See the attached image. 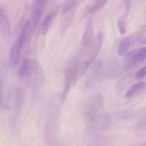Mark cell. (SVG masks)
I'll return each mask as SVG.
<instances>
[{
	"instance_id": "cell-1",
	"label": "cell",
	"mask_w": 146,
	"mask_h": 146,
	"mask_svg": "<svg viewBox=\"0 0 146 146\" xmlns=\"http://www.w3.org/2000/svg\"><path fill=\"white\" fill-rule=\"evenodd\" d=\"M20 81L32 82L40 85L45 82V75L41 66L35 59L27 58L21 64L18 71Z\"/></svg>"
},
{
	"instance_id": "cell-2",
	"label": "cell",
	"mask_w": 146,
	"mask_h": 146,
	"mask_svg": "<svg viewBox=\"0 0 146 146\" xmlns=\"http://www.w3.org/2000/svg\"><path fill=\"white\" fill-rule=\"evenodd\" d=\"M81 61L78 56H76L68 61L64 68V86L61 96V101H65L69 95L71 87L75 85L77 78L81 71Z\"/></svg>"
},
{
	"instance_id": "cell-3",
	"label": "cell",
	"mask_w": 146,
	"mask_h": 146,
	"mask_svg": "<svg viewBox=\"0 0 146 146\" xmlns=\"http://www.w3.org/2000/svg\"><path fill=\"white\" fill-rule=\"evenodd\" d=\"M104 41V33L103 31H99L96 36L94 38V41L91 45L86 48V55L84 56L83 64L81 66V76L85 74L86 71L88 70L90 66L95 61L97 56L99 54L103 44Z\"/></svg>"
},
{
	"instance_id": "cell-4",
	"label": "cell",
	"mask_w": 146,
	"mask_h": 146,
	"mask_svg": "<svg viewBox=\"0 0 146 146\" xmlns=\"http://www.w3.org/2000/svg\"><path fill=\"white\" fill-rule=\"evenodd\" d=\"M104 106V96L101 93L93 94L86 101L83 108L82 115L86 123L90 122L100 113Z\"/></svg>"
},
{
	"instance_id": "cell-5",
	"label": "cell",
	"mask_w": 146,
	"mask_h": 146,
	"mask_svg": "<svg viewBox=\"0 0 146 146\" xmlns=\"http://www.w3.org/2000/svg\"><path fill=\"white\" fill-rule=\"evenodd\" d=\"M87 125L92 133L107 132L112 127V120L108 114L99 113L90 122L87 123Z\"/></svg>"
},
{
	"instance_id": "cell-6",
	"label": "cell",
	"mask_w": 146,
	"mask_h": 146,
	"mask_svg": "<svg viewBox=\"0 0 146 146\" xmlns=\"http://www.w3.org/2000/svg\"><path fill=\"white\" fill-rule=\"evenodd\" d=\"M26 91L23 87L17 86L14 90V113L11 116V124L14 127L17 123V121L22 111L26 101Z\"/></svg>"
},
{
	"instance_id": "cell-7",
	"label": "cell",
	"mask_w": 146,
	"mask_h": 146,
	"mask_svg": "<svg viewBox=\"0 0 146 146\" xmlns=\"http://www.w3.org/2000/svg\"><path fill=\"white\" fill-rule=\"evenodd\" d=\"M146 59V46L135 48L126 53L123 58L124 68L129 69Z\"/></svg>"
},
{
	"instance_id": "cell-8",
	"label": "cell",
	"mask_w": 146,
	"mask_h": 146,
	"mask_svg": "<svg viewBox=\"0 0 146 146\" xmlns=\"http://www.w3.org/2000/svg\"><path fill=\"white\" fill-rule=\"evenodd\" d=\"M103 63L101 60H97L93 63L90 72L88 73L85 82V87L87 89H91L96 86L101 79L102 74Z\"/></svg>"
},
{
	"instance_id": "cell-9",
	"label": "cell",
	"mask_w": 146,
	"mask_h": 146,
	"mask_svg": "<svg viewBox=\"0 0 146 146\" xmlns=\"http://www.w3.org/2000/svg\"><path fill=\"white\" fill-rule=\"evenodd\" d=\"M48 0H34L31 9V21L33 27L36 28V26L42 16Z\"/></svg>"
},
{
	"instance_id": "cell-10",
	"label": "cell",
	"mask_w": 146,
	"mask_h": 146,
	"mask_svg": "<svg viewBox=\"0 0 146 146\" xmlns=\"http://www.w3.org/2000/svg\"><path fill=\"white\" fill-rule=\"evenodd\" d=\"M94 29L93 20L89 19L86 23L85 30L81 39V46L84 50L88 48L94 39Z\"/></svg>"
},
{
	"instance_id": "cell-11",
	"label": "cell",
	"mask_w": 146,
	"mask_h": 146,
	"mask_svg": "<svg viewBox=\"0 0 146 146\" xmlns=\"http://www.w3.org/2000/svg\"><path fill=\"white\" fill-rule=\"evenodd\" d=\"M22 48L23 46L21 45V41L18 38L15 44L13 45L10 50L9 61V64L11 66L14 67L19 64L20 58H21V51Z\"/></svg>"
},
{
	"instance_id": "cell-12",
	"label": "cell",
	"mask_w": 146,
	"mask_h": 146,
	"mask_svg": "<svg viewBox=\"0 0 146 146\" xmlns=\"http://www.w3.org/2000/svg\"><path fill=\"white\" fill-rule=\"evenodd\" d=\"M0 31L1 37L4 39H8L9 38L11 34L9 20L1 7L0 9Z\"/></svg>"
},
{
	"instance_id": "cell-13",
	"label": "cell",
	"mask_w": 146,
	"mask_h": 146,
	"mask_svg": "<svg viewBox=\"0 0 146 146\" xmlns=\"http://www.w3.org/2000/svg\"><path fill=\"white\" fill-rule=\"evenodd\" d=\"M58 11V7L54 9L52 11H50L43 19L42 23H41V33L44 36L46 35L48 31L51 29L53 23H54V19L56 17Z\"/></svg>"
},
{
	"instance_id": "cell-14",
	"label": "cell",
	"mask_w": 146,
	"mask_h": 146,
	"mask_svg": "<svg viewBox=\"0 0 146 146\" xmlns=\"http://www.w3.org/2000/svg\"><path fill=\"white\" fill-rule=\"evenodd\" d=\"M56 121L51 119L47 122L45 126V139L49 144H54L56 140Z\"/></svg>"
},
{
	"instance_id": "cell-15",
	"label": "cell",
	"mask_w": 146,
	"mask_h": 146,
	"mask_svg": "<svg viewBox=\"0 0 146 146\" xmlns=\"http://www.w3.org/2000/svg\"><path fill=\"white\" fill-rule=\"evenodd\" d=\"M108 1L109 0H92L91 4H88V7L84 10V14H83V18H85L87 16L101 9L108 3Z\"/></svg>"
},
{
	"instance_id": "cell-16",
	"label": "cell",
	"mask_w": 146,
	"mask_h": 146,
	"mask_svg": "<svg viewBox=\"0 0 146 146\" xmlns=\"http://www.w3.org/2000/svg\"><path fill=\"white\" fill-rule=\"evenodd\" d=\"M32 28L33 27L32 23L31 21H27L23 27L22 30L21 31V34L19 36L18 38H19L20 41H21V45L24 46L27 44V42L28 41V40L29 39V38L31 37V31H32Z\"/></svg>"
},
{
	"instance_id": "cell-17",
	"label": "cell",
	"mask_w": 146,
	"mask_h": 146,
	"mask_svg": "<svg viewBox=\"0 0 146 146\" xmlns=\"http://www.w3.org/2000/svg\"><path fill=\"white\" fill-rule=\"evenodd\" d=\"M146 88V82L145 81H140V82L134 84L133 85L131 86L128 90L127 91L126 94H125V98H132V97L135 96L140 92L143 91Z\"/></svg>"
},
{
	"instance_id": "cell-18",
	"label": "cell",
	"mask_w": 146,
	"mask_h": 146,
	"mask_svg": "<svg viewBox=\"0 0 146 146\" xmlns=\"http://www.w3.org/2000/svg\"><path fill=\"white\" fill-rule=\"evenodd\" d=\"M133 42L131 40V36H127L124 38L122 41H121L118 46V54L119 56H124L126 53H128V50L130 49L131 46H132Z\"/></svg>"
},
{
	"instance_id": "cell-19",
	"label": "cell",
	"mask_w": 146,
	"mask_h": 146,
	"mask_svg": "<svg viewBox=\"0 0 146 146\" xmlns=\"http://www.w3.org/2000/svg\"><path fill=\"white\" fill-rule=\"evenodd\" d=\"M79 0H66L61 9V14L68 12H75L78 6Z\"/></svg>"
},
{
	"instance_id": "cell-20",
	"label": "cell",
	"mask_w": 146,
	"mask_h": 146,
	"mask_svg": "<svg viewBox=\"0 0 146 146\" xmlns=\"http://www.w3.org/2000/svg\"><path fill=\"white\" fill-rule=\"evenodd\" d=\"M128 12L124 11V14L120 16L117 21V26L118 30L121 34H125L127 32V25H128Z\"/></svg>"
},
{
	"instance_id": "cell-21",
	"label": "cell",
	"mask_w": 146,
	"mask_h": 146,
	"mask_svg": "<svg viewBox=\"0 0 146 146\" xmlns=\"http://www.w3.org/2000/svg\"><path fill=\"white\" fill-rule=\"evenodd\" d=\"M146 36V24L141 26L135 32H134L132 35H131V40L133 44L135 43H140V41L143 39L144 36Z\"/></svg>"
},
{
	"instance_id": "cell-22",
	"label": "cell",
	"mask_w": 146,
	"mask_h": 146,
	"mask_svg": "<svg viewBox=\"0 0 146 146\" xmlns=\"http://www.w3.org/2000/svg\"><path fill=\"white\" fill-rule=\"evenodd\" d=\"M135 133L138 136H143L146 134V122L139 123L135 128Z\"/></svg>"
},
{
	"instance_id": "cell-23",
	"label": "cell",
	"mask_w": 146,
	"mask_h": 146,
	"mask_svg": "<svg viewBox=\"0 0 146 146\" xmlns=\"http://www.w3.org/2000/svg\"><path fill=\"white\" fill-rule=\"evenodd\" d=\"M146 76V66L144 67H143L142 68L139 70V71H137L135 74V77L137 79H141V78H143Z\"/></svg>"
},
{
	"instance_id": "cell-24",
	"label": "cell",
	"mask_w": 146,
	"mask_h": 146,
	"mask_svg": "<svg viewBox=\"0 0 146 146\" xmlns=\"http://www.w3.org/2000/svg\"><path fill=\"white\" fill-rule=\"evenodd\" d=\"M140 44H146V36L143 38V39L140 41Z\"/></svg>"
}]
</instances>
